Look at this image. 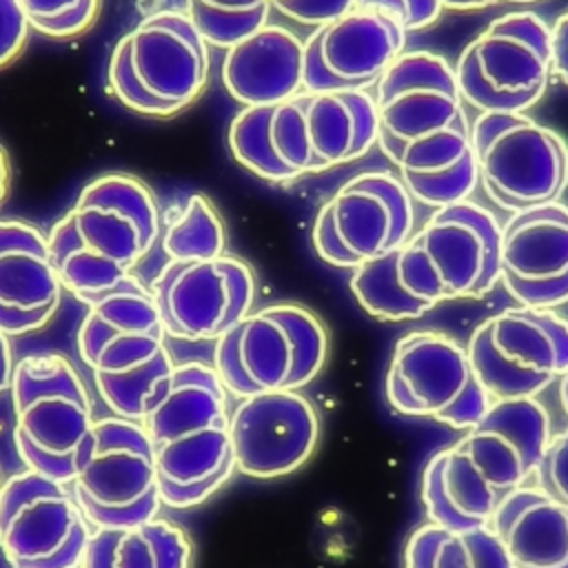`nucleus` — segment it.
Masks as SVG:
<instances>
[{
	"instance_id": "nucleus-5",
	"label": "nucleus",
	"mask_w": 568,
	"mask_h": 568,
	"mask_svg": "<svg viewBox=\"0 0 568 568\" xmlns=\"http://www.w3.org/2000/svg\"><path fill=\"white\" fill-rule=\"evenodd\" d=\"M229 399L211 364L175 362L164 390L142 419L153 444L158 477L193 484L235 466Z\"/></svg>"
},
{
	"instance_id": "nucleus-13",
	"label": "nucleus",
	"mask_w": 568,
	"mask_h": 568,
	"mask_svg": "<svg viewBox=\"0 0 568 568\" xmlns=\"http://www.w3.org/2000/svg\"><path fill=\"white\" fill-rule=\"evenodd\" d=\"M229 435L237 473L275 479L308 462L317 446L320 417L297 390L255 393L231 408Z\"/></svg>"
},
{
	"instance_id": "nucleus-6",
	"label": "nucleus",
	"mask_w": 568,
	"mask_h": 568,
	"mask_svg": "<svg viewBox=\"0 0 568 568\" xmlns=\"http://www.w3.org/2000/svg\"><path fill=\"white\" fill-rule=\"evenodd\" d=\"M453 69L468 106L479 113H526L552 78L550 24L528 9L506 11L464 47Z\"/></svg>"
},
{
	"instance_id": "nucleus-36",
	"label": "nucleus",
	"mask_w": 568,
	"mask_h": 568,
	"mask_svg": "<svg viewBox=\"0 0 568 568\" xmlns=\"http://www.w3.org/2000/svg\"><path fill=\"white\" fill-rule=\"evenodd\" d=\"M73 497L84 515V519L91 524V528H106V530H124L138 524H144L153 517L160 515L162 501L158 497V486L155 490H151L149 495H144L142 499H138L135 504L129 506H102L95 504L93 499H89L82 490L73 488Z\"/></svg>"
},
{
	"instance_id": "nucleus-8",
	"label": "nucleus",
	"mask_w": 568,
	"mask_h": 568,
	"mask_svg": "<svg viewBox=\"0 0 568 568\" xmlns=\"http://www.w3.org/2000/svg\"><path fill=\"white\" fill-rule=\"evenodd\" d=\"M466 351L490 399L537 397L568 371V320L519 304L477 324Z\"/></svg>"
},
{
	"instance_id": "nucleus-28",
	"label": "nucleus",
	"mask_w": 568,
	"mask_h": 568,
	"mask_svg": "<svg viewBox=\"0 0 568 568\" xmlns=\"http://www.w3.org/2000/svg\"><path fill=\"white\" fill-rule=\"evenodd\" d=\"M160 248L171 262L213 260L226 253V226L204 193H191L162 217Z\"/></svg>"
},
{
	"instance_id": "nucleus-48",
	"label": "nucleus",
	"mask_w": 568,
	"mask_h": 568,
	"mask_svg": "<svg viewBox=\"0 0 568 568\" xmlns=\"http://www.w3.org/2000/svg\"><path fill=\"white\" fill-rule=\"evenodd\" d=\"M557 382H559V402H561V406H564V410L568 415V371Z\"/></svg>"
},
{
	"instance_id": "nucleus-4",
	"label": "nucleus",
	"mask_w": 568,
	"mask_h": 568,
	"mask_svg": "<svg viewBox=\"0 0 568 568\" xmlns=\"http://www.w3.org/2000/svg\"><path fill=\"white\" fill-rule=\"evenodd\" d=\"M499 237L497 215L470 197L435 209L397 248L399 282L433 306L486 295L499 282Z\"/></svg>"
},
{
	"instance_id": "nucleus-39",
	"label": "nucleus",
	"mask_w": 568,
	"mask_h": 568,
	"mask_svg": "<svg viewBox=\"0 0 568 568\" xmlns=\"http://www.w3.org/2000/svg\"><path fill=\"white\" fill-rule=\"evenodd\" d=\"M13 444L18 450V457L22 459L24 468H31L58 484L71 486L78 475V448L67 455H49L38 450L33 444H29L20 433L13 430Z\"/></svg>"
},
{
	"instance_id": "nucleus-27",
	"label": "nucleus",
	"mask_w": 568,
	"mask_h": 568,
	"mask_svg": "<svg viewBox=\"0 0 568 568\" xmlns=\"http://www.w3.org/2000/svg\"><path fill=\"white\" fill-rule=\"evenodd\" d=\"M404 568H513L488 524L450 530L422 524L406 541Z\"/></svg>"
},
{
	"instance_id": "nucleus-34",
	"label": "nucleus",
	"mask_w": 568,
	"mask_h": 568,
	"mask_svg": "<svg viewBox=\"0 0 568 568\" xmlns=\"http://www.w3.org/2000/svg\"><path fill=\"white\" fill-rule=\"evenodd\" d=\"M31 29L44 38L67 40L89 31L102 9V0H18Z\"/></svg>"
},
{
	"instance_id": "nucleus-16",
	"label": "nucleus",
	"mask_w": 568,
	"mask_h": 568,
	"mask_svg": "<svg viewBox=\"0 0 568 568\" xmlns=\"http://www.w3.org/2000/svg\"><path fill=\"white\" fill-rule=\"evenodd\" d=\"M499 282L521 306L568 302V204L530 206L501 224Z\"/></svg>"
},
{
	"instance_id": "nucleus-33",
	"label": "nucleus",
	"mask_w": 568,
	"mask_h": 568,
	"mask_svg": "<svg viewBox=\"0 0 568 568\" xmlns=\"http://www.w3.org/2000/svg\"><path fill=\"white\" fill-rule=\"evenodd\" d=\"M399 175V173H397ZM404 186L408 189L413 202L430 209H442L462 200H468L479 186L477 160L470 151L453 166L437 173H402Z\"/></svg>"
},
{
	"instance_id": "nucleus-35",
	"label": "nucleus",
	"mask_w": 568,
	"mask_h": 568,
	"mask_svg": "<svg viewBox=\"0 0 568 568\" xmlns=\"http://www.w3.org/2000/svg\"><path fill=\"white\" fill-rule=\"evenodd\" d=\"M106 82L111 93L118 98V102L133 113H140L146 118H173L180 113V109L158 100L142 87V82L138 80L131 67L126 36H122L111 51L109 67H106Z\"/></svg>"
},
{
	"instance_id": "nucleus-32",
	"label": "nucleus",
	"mask_w": 568,
	"mask_h": 568,
	"mask_svg": "<svg viewBox=\"0 0 568 568\" xmlns=\"http://www.w3.org/2000/svg\"><path fill=\"white\" fill-rule=\"evenodd\" d=\"M268 0H186V16L209 47L229 49L268 22Z\"/></svg>"
},
{
	"instance_id": "nucleus-40",
	"label": "nucleus",
	"mask_w": 568,
	"mask_h": 568,
	"mask_svg": "<svg viewBox=\"0 0 568 568\" xmlns=\"http://www.w3.org/2000/svg\"><path fill=\"white\" fill-rule=\"evenodd\" d=\"M233 470H235V466H229V468L215 473L213 477L202 479V481H193V484H173V481H166V479L158 477V497H160L162 506H169V508L200 506L229 481Z\"/></svg>"
},
{
	"instance_id": "nucleus-12",
	"label": "nucleus",
	"mask_w": 568,
	"mask_h": 568,
	"mask_svg": "<svg viewBox=\"0 0 568 568\" xmlns=\"http://www.w3.org/2000/svg\"><path fill=\"white\" fill-rule=\"evenodd\" d=\"M16 433L49 455L73 453L95 417L87 382L60 353H33L13 364Z\"/></svg>"
},
{
	"instance_id": "nucleus-10",
	"label": "nucleus",
	"mask_w": 568,
	"mask_h": 568,
	"mask_svg": "<svg viewBox=\"0 0 568 568\" xmlns=\"http://www.w3.org/2000/svg\"><path fill=\"white\" fill-rule=\"evenodd\" d=\"M91 524L71 486L31 468L0 488V552L11 568H80Z\"/></svg>"
},
{
	"instance_id": "nucleus-43",
	"label": "nucleus",
	"mask_w": 568,
	"mask_h": 568,
	"mask_svg": "<svg viewBox=\"0 0 568 568\" xmlns=\"http://www.w3.org/2000/svg\"><path fill=\"white\" fill-rule=\"evenodd\" d=\"M311 240H313V248L315 253L331 266L337 268H355L357 262L353 260V255L344 248V244L339 242L335 226H333V213H331V204L324 202L322 209L315 215L313 222V231H311Z\"/></svg>"
},
{
	"instance_id": "nucleus-15",
	"label": "nucleus",
	"mask_w": 568,
	"mask_h": 568,
	"mask_svg": "<svg viewBox=\"0 0 568 568\" xmlns=\"http://www.w3.org/2000/svg\"><path fill=\"white\" fill-rule=\"evenodd\" d=\"M75 346L91 375L138 368L160 355L166 331L155 297L138 275L129 273L115 288L84 302Z\"/></svg>"
},
{
	"instance_id": "nucleus-37",
	"label": "nucleus",
	"mask_w": 568,
	"mask_h": 568,
	"mask_svg": "<svg viewBox=\"0 0 568 568\" xmlns=\"http://www.w3.org/2000/svg\"><path fill=\"white\" fill-rule=\"evenodd\" d=\"M535 486L548 497L568 506V428L550 435L535 470Z\"/></svg>"
},
{
	"instance_id": "nucleus-30",
	"label": "nucleus",
	"mask_w": 568,
	"mask_h": 568,
	"mask_svg": "<svg viewBox=\"0 0 568 568\" xmlns=\"http://www.w3.org/2000/svg\"><path fill=\"white\" fill-rule=\"evenodd\" d=\"M173 366L175 362L169 348H164L160 355L138 368L113 375L93 373L91 379L111 415L142 422L151 404L164 390Z\"/></svg>"
},
{
	"instance_id": "nucleus-20",
	"label": "nucleus",
	"mask_w": 568,
	"mask_h": 568,
	"mask_svg": "<svg viewBox=\"0 0 568 568\" xmlns=\"http://www.w3.org/2000/svg\"><path fill=\"white\" fill-rule=\"evenodd\" d=\"M62 284L47 235L18 217L0 220V333L29 335L49 324Z\"/></svg>"
},
{
	"instance_id": "nucleus-14",
	"label": "nucleus",
	"mask_w": 568,
	"mask_h": 568,
	"mask_svg": "<svg viewBox=\"0 0 568 568\" xmlns=\"http://www.w3.org/2000/svg\"><path fill=\"white\" fill-rule=\"evenodd\" d=\"M408 33L373 9H351L304 40L302 91L373 87L384 69L406 51Z\"/></svg>"
},
{
	"instance_id": "nucleus-46",
	"label": "nucleus",
	"mask_w": 568,
	"mask_h": 568,
	"mask_svg": "<svg viewBox=\"0 0 568 568\" xmlns=\"http://www.w3.org/2000/svg\"><path fill=\"white\" fill-rule=\"evenodd\" d=\"M499 2L504 0H439V4L450 11H479V9L495 7Z\"/></svg>"
},
{
	"instance_id": "nucleus-1",
	"label": "nucleus",
	"mask_w": 568,
	"mask_h": 568,
	"mask_svg": "<svg viewBox=\"0 0 568 568\" xmlns=\"http://www.w3.org/2000/svg\"><path fill=\"white\" fill-rule=\"evenodd\" d=\"M162 213L140 178L111 171L93 178L47 233L62 288L80 302L115 288L158 244Z\"/></svg>"
},
{
	"instance_id": "nucleus-3",
	"label": "nucleus",
	"mask_w": 568,
	"mask_h": 568,
	"mask_svg": "<svg viewBox=\"0 0 568 568\" xmlns=\"http://www.w3.org/2000/svg\"><path fill=\"white\" fill-rule=\"evenodd\" d=\"M213 342L211 366L235 399L297 390L320 375L328 355V335L320 317L291 302L251 311Z\"/></svg>"
},
{
	"instance_id": "nucleus-31",
	"label": "nucleus",
	"mask_w": 568,
	"mask_h": 568,
	"mask_svg": "<svg viewBox=\"0 0 568 568\" xmlns=\"http://www.w3.org/2000/svg\"><path fill=\"white\" fill-rule=\"evenodd\" d=\"M275 104L242 106L229 124V149L233 160L266 182H288L297 175L286 169L273 151L268 126Z\"/></svg>"
},
{
	"instance_id": "nucleus-51",
	"label": "nucleus",
	"mask_w": 568,
	"mask_h": 568,
	"mask_svg": "<svg viewBox=\"0 0 568 568\" xmlns=\"http://www.w3.org/2000/svg\"><path fill=\"white\" fill-rule=\"evenodd\" d=\"M0 488H2V477H0Z\"/></svg>"
},
{
	"instance_id": "nucleus-24",
	"label": "nucleus",
	"mask_w": 568,
	"mask_h": 568,
	"mask_svg": "<svg viewBox=\"0 0 568 568\" xmlns=\"http://www.w3.org/2000/svg\"><path fill=\"white\" fill-rule=\"evenodd\" d=\"M488 526L513 568H568V506L537 486L506 493Z\"/></svg>"
},
{
	"instance_id": "nucleus-2",
	"label": "nucleus",
	"mask_w": 568,
	"mask_h": 568,
	"mask_svg": "<svg viewBox=\"0 0 568 568\" xmlns=\"http://www.w3.org/2000/svg\"><path fill=\"white\" fill-rule=\"evenodd\" d=\"M377 146L397 173H437L470 151V120L455 69L433 51H404L371 87Z\"/></svg>"
},
{
	"instance_id": "nucleus-21",
	"label": "nucleus",
	"mask_w": 568,
	"mask_h": 568,
	"mask_svg": "<svg viewBox=\"0 0 568 568\" xmlns=\"http://www.w3.org/2000/svg\"><path fill=\"white\" fill-rule=\"evenodd\" d=\"M328 204L335 233L357 264L397 251L415 231V202L390 171L357 173Z\"/></svg>"
},
{
	"instance_id": "nucleus-44",
	"label": "nucleus",
	"mask_w": 568,
	"mask_h": 568,
	"mask_svg": "<svg viewBox=\"0 0 568 568\" xmlns=\"http://www.w3.org/2000/svg\"><path fill=\"white\" fill-rule=\"evenodd\" d=\"M550 71L552 78L568 87V11L550 24Z\"/></svg>"
},
{
	"instance_id": "nucleus-23",
	"label": "nucleus",
	"mask_w": 568,
	"mask_h": 568,
	"mask_svg": "<svg viewBox=\"0 0 568 568\" xmlns=\"http://www.w3.org/2000/svg\"><path fill=\"white\" fill-rule=\"evenodd\" d=\"M300 95L313 173L359 160L377 144V109L371 87L302 91Z\"/></svg>"
},
{
	"instance_id": "nucleus-38",
	"label": "nucleus",
	"mask_w": 568,
	"mask_h": 568,
	"mask_svg": "<svg viewBox=\"0 0 568 568\" xmlns=\"http://www.w3.org/2000/svg\"><path fill=\"white\" fill-rule=\"evenodd\" d=\"M357 7L393 18L406 33L430 27L444 11L439 0H357Z\"/></svg>"
},
{
	"instance_id": "nucleus-9",
	"label": "nucleus",
	"mask_w": 568,
	"mask_h": 568,
	"mask_svg": "<svg viewBox=\"0 0 568 568\" xmlns=\"http://www.w3.org/2000/svg\"><path fill=\"white\" fill-rule=\"evenodd\" d=\"M384 390L395 413L457 430L473 426L490 404L466 344L439 331H410L395 342Z\"/></svg>"
},
{
	"instance_id": "nucleus-19",
	"label": "nucleus",
	"mask_w": 568,
	"mask_h": 568,
	"mask_svg": "<svg viewBox=\"0 0 568 568\" xmlns=\"http://www.w3.org/2000/svg\"><path fill=\"white\" fill-rule=\"evenodd\" d=\"M102 506H129L155 490L153 444L142 422L98 417L78 446V475L71 484Z\"/></svg>"
},
{
	"instance_id": "nucleus-49",
	"label": "nucleus",
	"mask_w": 568,
	"mask_h": 568,
	"mask_svg": "<svg viewBox=\"0 0 568 568\" xmlns=\"http://www.w3.org/2000/svg\"><path fill=\"white\" fill-rule=\"evenodd\" d=\"M504 2H513V4H532V2H541V0H504Z\"/></svg>"
},
{
	"instance_id": "nucleus-50",
	"label": "nucleus",
	"mask_w": 568,
	"mask_h": 568,
	"mask_svg": "<svg viewBox=\"0 0 568 568\" xmlns=\"http://www.w3.org/2000/svg\"><path fill=\"white\" fill-rule=\"evenodd\" d=\"M268 2H271V7H273V4H277V2H282V0H268Z\"/></svg>"
},
{
	"instance_id": "nucleus-18",
	"label": "nucleus",
	"mask_w": 568,
	"mask_h": 568,
	"mask_svg": "<svg viewBox=\"0 0 568 568\" xmlns=\"http://www.w3.org/2000/svg\"><path fill=\"white\" fill-rule=\"evenodd\" d=\"M550 439V417L537 397L490 399L457 446L501 495L528 484Z\"/></svg>"
},
{
	"instance_id": "nucleus-29",
	"label": "nucleus",
	"mask_w": 568,
	"mask_h": 568,
	"mask_svg": "<svg viewBox=\"0 0 568 568\" xmlns=\"http://www.w3.org/2000/svg\"><path fill=\"white\" fill-rule=\"evenodd\" d=\"M351 293L362 311L379 322L419 320L435 306L426 300L410 295L397 273V251L359 262L351 268Z\"/></svg>"
},
{
	"instance_id": "nucleus-7",
	"label": "nucleus",
	"mask_w": 568,
	"mask_h": 568,
	"mask_svg": "<svg viewBox=\"0 0 568 568\" xmlns=\"http://www.w3.org/2000/svg\"><path fill=\"white\" fill-rule=\"evenodd\" d=\"M470 146L479 186L501 211L555 202L568 186V142L526 113H477Z\"/></svg>"
},
{
	"instance_id": "nucleus-11",
	"label": "nucleus",
	"mask_w": 568,
	"mask_h": 568,
	"mask_svg": "<svg viewBox=\"0 0 568 568\" xmlns=\"http://www.w3.org/2000/svg\"><path fill=\"white\" fill-rule=\"evenodd\" d=\"M166 335L178 339H217L251 313L253 268L235 257L171 262L149 284Z\"/></svg>"
},
{
	"instance_id": "nucleus-47",
	"label": "nucleus",
	"mask_w": 568,
	"mask_h": 568,
	"mask_svg": "<svg viewBox=\"0 0 568 568\" xmlns=\"http://www.w3.org/2000/svg\"><path fill=\"white\" fill-rule=\"evenodd\" d=\"M9 184H11V162H9L4 146L0 144V204L4 202V197L9 193Z\"/></svg>"
},
{
	"instance_id": "nucleus-41",
	"label": "nucleus",
	"mask_w": 568,
	"mask_h": 568,
	"mask_svg": "<svg viewBox=\"0 0 568 568\" xmlns=\"http://www.w3.org/2000/svg\"><path fill=\"white\" fill-rule=\"evenodd\" d=\"M31 24L18 0H0V69L9 67L24 51Z\"/></svg>"
},
{
	"instance_id": "nucleus-26",
	"label": "nucleus",
	"mask_w": 568,
	"mask_h": 568,
	"mask_svg": "<svg viewBox=\"0 0 568 568\" xmlns=\"http://www.w3.org/2000/svg\"><path fill=\"white\" fill-rule=\"evenodd\" d=\"M193 546L186 530L164 517L106 530L93 528L80 568H191Z\"/></svg>"
},
{
	"instance_id": "nucleus-22",
	"label": "nucleus",
	"mask_w": 568,
	"mask_h": 568,
	"mask_svg": "<svg viewBox=\"0 0 568 568\" xmlns=\"http://www.w3.org/2000/svg\"><path fill=\"white\" fill-rule=\"evenodd\" d=\"M304 40L284 24H262L224 49L220 78L242 106L280 104L302 91Z\"/></svg>"
},
{
	"instance_id": "nucleus-45",
	"label": "nucleus",
	"mask_w": 568,
	"mask_h": 568,
	"mask_svg": "<svg viewBox=\"0 0 568 568\" xmlns=\"http://www.w3.org/2000/svg\"><path fill=\"white\" fill-rule=\"evenodd\" d=\"M13 351L7 335L0 333V393L11 388V373H13Z\"/></svg>"
},
{
	"instance_id": "nucleus-42",
	"label": "nucleus",
	"mask_w": 568,
	"mask_h": 568,
	"mask_svg": "<svg viewBox=\"0 0 568 568\" xmlns=\"http://www.w3.org/2000/svg\"><path fill=\"white\" fill-rule=\"evenodd\" d=\"M357 7V0H282L273 4V9L302 24V27H322L339 18L342 13Z\"/></svg>"
},
{
	"instance_id": "nucleus-25",
	"label": "nucleus",
	"mask_w": 568,
	"mask_h": 568,
	"mask_svg": "<svg viewBox=\"0 0 568 568\" xmlns=\"http://www.w3.org/2000/svg\"><path fill=\"white\" fill-rule=\"evenodd\" d=\"M501 497L457 442L433 453L422 470L426 519L442 528L466 530L488 524Z\"/></svg>"
},
{
	"instance_id": "nucleus-17",
	"label": "nucleus",
	"mask_w": 568,
	"mask_h": 568,
	"mask_svg": "<svg viewBox=\"0 0 568 568\" xmlns=\"http://www.w3.org/2000/svg\"><path fill=\"white\" fill-rule=\"evenodd\" d=\"M126 40L131 67L151 95L180 111L202 95L211 75V47L186 13L155 11Z\"/></svg>"
}]
</instances>
